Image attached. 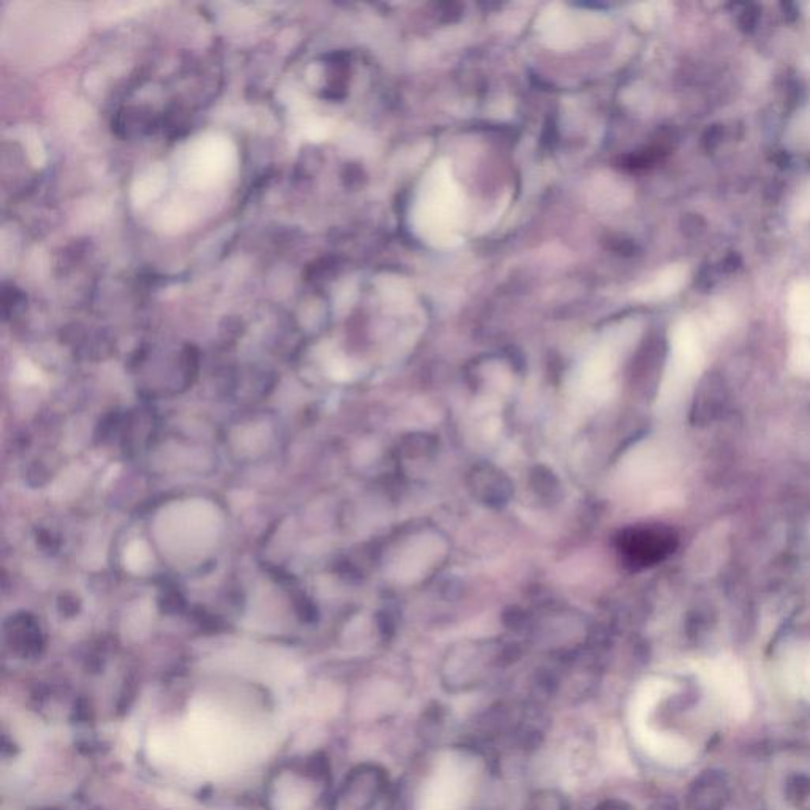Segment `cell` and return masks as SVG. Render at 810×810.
Listing matches in <instances>:
<instances>
[{"label":"cell","instance_id":"1","mask_svg":"<svg viewBox=\"0 0 810 810\" xmlns=\"http://www.w3.org/2000/svg\"><path fill=\"white\" fill-rule=\"evenodd\" d=\"M333 784L330 758L323 752L295 754L277 761L263 779L262 810H315L328 803Z\"/></svg>","mask_w":810,"mask_h":810},{"label":"cell","instance_id":"2","mask_svg":"<svg viewBox=\"0 0 810 810\" xmlns=\"http://www.w3.org/2000/svg\"><path fill=\"white\" fill-rule=\"evenodd\" d=\"M388 773L375 763H360L331 792L328 810H372L387 793Z\"/></svg>","mask_w":810,"mask_h":810},{"label":"cell","instance_id":"3","mask_svg":"<svg viewBox=\"0 0 810 810\" xmlns=\"http://www.w3.org/2000/svg\"><path fill=\"white\" fill-rule=\"evenodd\" d=\"M678 538L663 526H644L625 530L619 548L625 559L636 567H649L667 559L676 548Z\"/></svg>","mask_w":810,"mask_h":810},{"label":"cell","instance_id":"4","mask_svg":"<svg viewBox=\"0 0 810 810\" xmlns=\"http://www.w3.org/2000/svg\"><path fill=\"white\" fill-rule=\"evenodd\" d=\"M687 281L689 269L686 266H674L665 271L644 293L648 298H667L673 293H678Z\"/></svg>","mask_w":810,"mask_h":810},{"label":"cell","instance_id":"5","mask_svg":"<svg viewBox=\"0 0 810 810\" xmlns=\"http://www.w3.org/2000/svg\"><path fill=\"white\" fill-rule=\"evenodd\" d=\"M524 810H570V803L559 790L543 788L530 795Z\"/></svg>","mask_w":810,"mask_h":810},{"label":"cell","instance_id":"6","mask_svg":"<svg viewBox=\"0 0 810 810\" xmlns=\"http://www.w3.org/2000/svg\"><path fill=\"white\" fill-rule=\"evenodd\" d=\"M148 561L149 553L146 546L141 542L132 543L129 551H127V565H129V568H132L135 572H141L144 565L148 564Z\"/></svg>","mask_w":810,"mask_h":810},{"label":"cell","instance_id":"7","mask_svg":"<svg viewBox=\"0 0 810 810\" xmlns=\"http://www.w3.org/2000/svg\"><path fill=\"white\" fill-rule=\"evenodd\" d=\"M793 217L798 222H810V182L799 192L798 198H796Z\"/></svg>","mask_w":810,"mask_h":810},{"label":"cell","instance_id":"8","mask_svg":"<svg viewBox=\"0 0 810 810\" xmlns=\"http://www.w3.org/2000/svg\"><path fill=\"white\" fill-rule=\"evenodd\" d=\"M594 810H629V806L619 799H605Z\"/></svg>","mask_w":810,"mask_h":810},{"label":"cell","instance_id":"9","mask_svg":"<svg viewBox=\"0 0 810 810\" xmlns=\"http://www.w3.org/2000/svg\"><path fill=\"white\" fill-rule=\"evenodd\" d=\"M387 810H409L407 806H405L404 799L399 798V796H394L393 799L390 801V806H388Z\"/></svg>","mask_w":810,"mask_h":810},{"label":"cell","instance_id":"10","mask_svg":"<svg viewBox=\"0 0 810 810\" xmlns=\"http://www.w3.org/2000/svg\"><path fill=\"white\" fill-rule=\"evenodd\" d=\"M46 810H59V809H46Z\"/></svg>","mask_w":810,"mask_h":810},{"label":"cell","instance_id":"11","mask_svg":"<svg viewBox=\"0 0 810 810\" xmlns=\"http://www.w3.org/2000/svg\"><path fill=\"white\" fill-rule=\"evenodd\" d=\"M809 12H810V5H809ZM809 15H810V13H809Z\"/></svg>","mask_w":810,"mask_h":810}]
</instances>
